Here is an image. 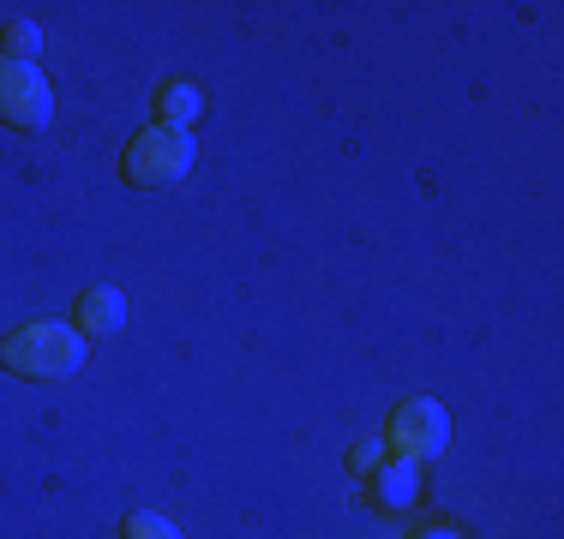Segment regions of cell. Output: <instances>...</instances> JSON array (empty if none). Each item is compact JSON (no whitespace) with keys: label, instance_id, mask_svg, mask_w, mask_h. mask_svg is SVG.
I'll return each instance as SVG.
<instances>
[{"label":"cell","instance_id":"1","mask_svg":"<svg viewBox=\"0 0 564 539\" xmlns=\"http://www.w3.org/2000/svg\"><path fill=\"white\" fill-rule=\"evenodd\" d=\"M0 366L19 372V377H36V384H48V377H73L85 366V336L73 330V323H24L19 336H7L0 342Z\"/></svg>","mask_w":564,"mask_h":539},{"label":"cell","instance_id":"2","mask_svg":"<svg viewBox=\"0 0 564 539\" xmlns=\"http://www.w3.org/2000/svg\"><path fill=\"white\" fill-rule=\"evenodd\" d=\"M193 132L174 127H144L139 139L127 144V180L132 186H174L193 174Z\"/></svg>","mask_w":564,"mask_h":539},{"label":"cell","instance_id":"3","mask_svg":"<svg viewBox=\"0 0 564 539\" xmlns=\"http://www.w3.org/2000/svg\"><path fill=\"white\" fill-rule=\"evenodd\" d=\"M0 120L19 132H43L55 120V90L36 61H0Z\"/></svg>","mask_w":564,"mask_h":539},{"label":"cell","instance_id":"4","mask_svg":"<svg viewBox=\"0 0 564 539\" xmlns=\"http://www.w3.org/2000/svg\"><path fill=\"white\" fill-rule=\"evenodd\" d=\"M445 438H451V420L438 402H402L397 420H391V450L402 462H426V455H445Z\"/></svg>","mask_w":564,"mask_h":539},{"label":"cell","instance_id":"5","mask_svg":"<svg viewBox=\"0 0 564 539\" xmlns=\"http://www.w3.org/2000/svg\"><path fill=\"white\" fill-rule=\"evenodd\" d=\"M414 492H421V462H402V455H384V468L372 474V497L384 509H409Z\"/></svg>","mask_w":564,"mask_h":539},{"label":"cell","instance_id":"6","mask_svg":"<svg viewBox=\"0 0 564 539\" xmlns=\"http://www.w3.org/2000/svg\"><path fill=\"white\" fill-rule=\"evenodd\" d=\"M120 323H127V300L115 288H90L78 300V336H120Z\"/></svg>","mask_w":564,"mask_h":539},{"label":"cell","instance_id":"7","mask_svg":"<svg viewBox=\"0 0 564 539\" xmlns=\"http://www.w3.org/2000/svg\"><path fill=\"white\" fill-rule=\"evenodd\" d=\"M156 108H163V127L186 132L198 114H205V97H198V85H186V78H174V85H163V97H156Z\"/></svg>","mask_w":564,"mask_h":539},{"label":"cell","instance_id":"8","mask_svg":"<svg viewBox=\"0 0 564 539\" xmlns=\"http://www.w3.org/2000/svg\"><path fill=\"white\" fill-rule=\"evenodd\" d=\"M120 539H181V528H174L169 516H151V509H139V516H127Z\"/></svg>","mask_w":564,"mask_h":539},{"label":"cell","instance_id":"9","mask_svg":"<svg viewBox=\"0 0 564 539\" xmlns=\"http://www.w3.org/2000/svg\"><path fill=\"white\" fill-rule=\"evenodd\" d=\"M7 43H12V61H36V48H43V31H36V24H12Z\"/></svg>","mask_w":564,"mask_h":539},{"label":"cell","instance_id":"10","mask_svg":"<svg viewBox=\"0 0 564 539\" xmlns=\"http://www.w3.org/2000/svg\"><path fill=\"white\" fill-rule=\"evenodd\" d=\"M355 468H360V474H379V468H384V443H379V438L360 443V450H355Z\"/></svg>","mask_w":564,"mask_h":539},{"label":"cell","instance_id":"11","mask_svg":"<svg viewBox=\"0 0 564 539\" xmlns=\"http://www.w3.org/2000/svg\"><path fill=\"white\" fill-rule=\"evenodd\" d=\"M421 539H456L451 528H433V534H421Z\"/></svg>","mask_w":564,"mask_h":539}]
</instances>
